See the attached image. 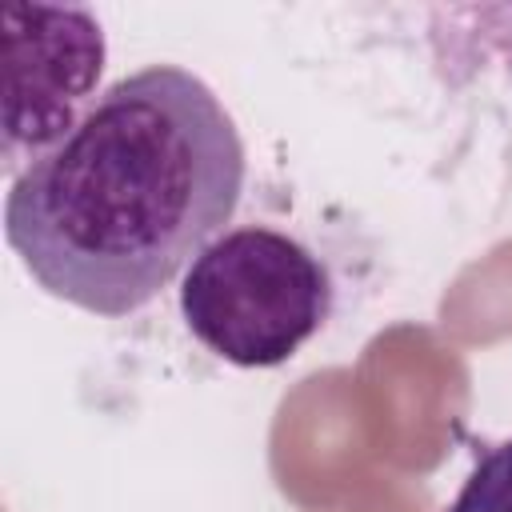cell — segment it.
I'll return each instance as SVG.
<instances>
[{
	"label": "cell",
	"mask_w": 512,
	"mask_h": 512,
	"mask_svg": "<svg viewBox=\"0 0 512 512\" xmlns=\"http://www.w3.org/2000/svg\"><path fill=\"white\" fill-rule=\"evenodd\" d=\"M240 188L244 144L216 92L176 64H148L12 180L4 232L44 292L128 316L212 244Z\"/></svg>",
	"instance_id": "obj_1"
},
{
	"label": "cell",
	"mask_w": 512,
	"mask_h": 512,
	"mask_svg": "<svg viewBox=\"0 0 512 512\" xmlns=\"http://www.w3.org/2000/svg\"><path fill=\"white\" fill-rule=\"evenodd\" d=\"M104 72V32L88 8L4 4V168L12 180L56 148Z\"/></svg>",
	"instance_id": "obj_3"
},
{
	"label": "cell",
	"mask_w": 512,
	"mask_h": 512,
	"mask_svg": "<svg viewBox=\"0 0 512 512\" xmlns=\"http://www.w3.org/2000/svg\"><path fill=\"white\" fill-rule=\"evenodd\" d=\"M444 512H512V440L484 448Z\"/></svg>",
	"instance_id": "obj_4"
},
{
	"label": "cell",
	"mask_w": 512,
	"mask_h": 512,
	"mask_svg": "<svg viewBox=\"0 0 512 512\" xmlns=\"http://www.w3.org/2000/svg\"><path fill=\"white\" fill-rule=\"evenodd\" d=\"M188 332L236 368L292 360L332 312V280L300 240L248 224L216 236L184 272Z\"/></svg>",
	"instance_id": "obj_2"
}]
</instances>
